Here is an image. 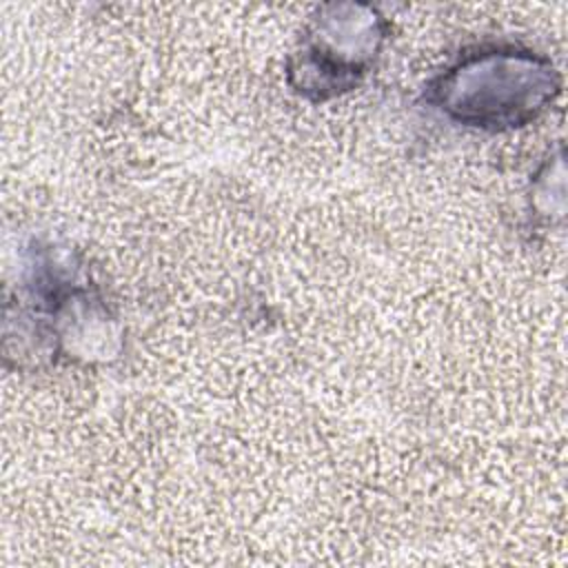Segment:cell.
I'll return each instance as SVG.
<instances>
[{
    "instance_id": "cell-1",
    "label": "cell",
    "mask_w": 568,
    "mask_h": 568,
    "mask_svg": "<svg viewBox=\"0 0 568 568\" xmlns=\"http://www.w3.org/2000/svg\"><path fill=\"white\" fill-rule=\"evenodd\" d=\"M18 302L7 304L4 344L18 339L16 355L58 362L91 359L106 353L115 335V320L106 302L82 268L51 244H36L24 266Z\"/></svg>"
},
{
    "instance_id": "cell-3",
    "label": "cell",
    "mask_w": 568,
    "mask_h": 568,
    "mask_svg": "<svg viewBox=\"0 0 568 568\" xmlns=\"http://www.w3.org/2000/svg\"><path fill=\"white\" fill-rule=\"evenodd\" d=\"M388 31V20L371 4H320L286 60L288 87L308 102L357 89L379 60Z\"/></svg>"
},
{
    "instance_id": "cell-2",
    "label": "cell",
    "mask_w": 568,
    "mask_h": 568,
    "mask_svg": "<svg viewBox=\"0 0 568 568\" xmlns=\"http://www.w3.org/2000/svg\"><path fill=\"white\" fill-rule=\"evenodd\" d=\"M552 60L515 44L462 53L424 87V102L446 120L486 133L515 131L537 120L559 95Z\"/></svg>"
}]
</instances>
